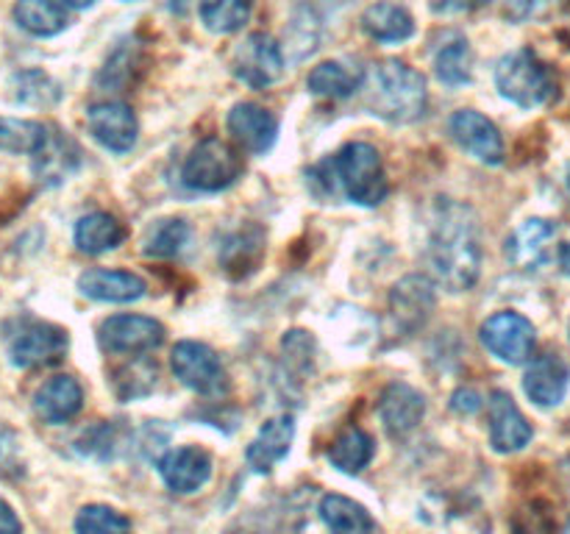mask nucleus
<instances>
[{"label": "nucleus", "mask_w": 570, "mask_h": 534, "mask_svg": "<svg viewBox=\"0 0 570 534\" xmlns=\"http://www.w3.org/2000/svg\"><path fill=\"white\" fill-rule=\"evenodd\" d=\"M429 265L451 293H468L482 273V237L471 206L449 200L438 209L429 239Z\"/></svg>", "instance_id": "nucleus-1"}, {"label": "nucleus", "mask_w": 570, "mask_h": 534, "mask_svg": "<svg viewBox=\"0 0 570 534\" xmlns=\"http://www.w3.org/2000/svg\"><path fill=\"white\" fill-rule=\"evenodd\" d=\"M365 106L387 122H415L426 111V78L399 59L382 61L367 78Z\"/></svg>", "instance_id": "nucleus-2"}, {"label": "nucleus", "mask_w": 570, "mask_h": 534, "mask_svg": "<svg viewBox=\"0 0 570 534\" xmlns=\"http://www.w3.org/2000/svg\"><path fill=\"white\" fill-rule=\"evenodd\" d=\"M495 87L521 109H534L554 98L557 78L532 50H515L495 67Z\"/></svg>", "instance_id": "nucleus-3"}, {"label": "nucleus", "mask_w": 570, "mask_h": 534, "mask_svg": "<svg viewBox=\"0 0 570 534\" xmlns=\"http://www.w3.org/2000/svg\"><path fill=\"white\" fill-rule=\"evenodd\" d=\"M340 187L354 204L379 206L387 198V178H384L382 156L373 145L351 142L334 156Z\"/></svg>", "instance_id": "nucleus-4"}, {"label": "nucleus", "mask_w": 570, "mask_h": 534, "mask_svg": "<svg viewBox=\"0 0 570 534\" xmlns=\"http://www.w3.org/2000/svg\"><path fill=\"white\" fill-rule=\"evenodd\" d=\"M243 176V159L232 145L209 137L193 148L181 167V178L195 192H220Z\"/></svg>", "instance_id": "nucleus-5"}, {"label": "nucleus", "mask_w": 570, "mask_h": 534, "mask_svg": "<svg viewBox=\"0 0 570 534\" xmlns=\"http://www.w3.org/2000/svg\"><path fill=\"white\" fill-rule=\"evenodd\" d=\"M170 367L176 373L178 382L184 387H189L193 393L200 395H220L226 393L228 378L226 367L220 365L215 350L204 343H193V339H184L173 348L170 354Z\"/></svg>", "instance_id": "nucleus-6"}, {"label": "nucleus", "mask_w": 570, "mask_h": 534, "mask_svg": "<svg viewBox=\"0 0 570 534\" xmlns=\"http://www.w3.org/2000/svg\"><path fill=\"white\" fill-rule=\"evenodd\" d=\"M232 70L248 87L265 89L284 76V53L273 37L250 33L234 50Z\"/></svg>", "instance_id": "nucleus-7"}, {"label": "nucleus", "mask_w": 570, "mask_h": 534, "mask_svg": "<svg viewBox=\"0 0 570 534\" xmlns=\"http://www.w3.org/2000/svg\"><path fill=\"white\" fill-rule=\"evenodd\" d=\"M482 343L501 362L523 365L534 354V326L518 312H499L482 326Z\"/></svg>", "instance_id": "nucleus-8"}, {"label": "nucleus", "mask_w": 570, "mask_h": 534, "mask_svg": "<svg viewBox=\"0 0 570 534\" xmlns=\"http://www.w3.org/2000/svg\"><path fill=\"white\" fill-rule=\"evenodd\" d=\"M67 334L50 323H31L9 339V362L20 370L56 365L67 354Z\"/></svg>", "instance_id": "nucleus-9"}, {"label": "nucleus", "mask_w": 570, "mask_h": 534, "mask_svg": "<svg viewBox=\"0 0 570 534\" xmlns=\"http://www.w3.org/2000/svg\"><path fill=\"white\" fill-rule=\"evenodd\" d=\"M100 345L111 354H145L159 348L165 339V326L154 317L115 315L100 323Z\"/></svg>", "instance_id": "nucleus-10"}, {"label": "nucleus", "mask_w": 570, "mask_h": 534, "mask_svg": "<svg viewBox=\"0 0 570 534\" xmlns=\"http://www.w3.org/2000/svg\"><path fill=\"white\" fill-rule=\"evenodd\" d=\"M87 126L89 134L111 154H128L137 145V117L126 103L106 100V103L89 106Z\"/></svg>", "instance_id": "nucleus-11"}, {"label": "nucleus", "mask_w": 570, "mask_h": 534, "mask_svg": "<svg viewBox=\"0 0 570 534\" xmlns=\"http://www.w3.org/2000/svg\"><path fill=\"white\" fill-rule=\"evenodd\" d=\"M451 137L462 145L471 156L484 165H501L504 161V139L493 120L473 109H462L449 122Z\"/></svg>", "instance_id": "nucleus-12"}, {"label": "nucleus", "mask_w": 570, "mask_h": 534, "mask_svg": "<svg viewBox=\"0 0 570 534\" xmlns=\"http://www.w3.org/2000/svg\"><path fill=\"white\" fill-rule=\"evenodd\" d=\"M529 439H532V426L523 417V412L518 409L510 393L495 389L490 395V443H493V448L499 454H512V451L527 448Z\"/></svg>", "instance_id": "nucleus-13"}, {"label": "nucleus", "mask_w": 570, "mask_h": 534, "mask_svg": "<svg viewBox=\"0 0 570 534\" xmlns=\"http://www.w3.org/2000/svg\"><path fill=\"white\" fill-rule=\"evenodd\" d=\"M423 415H426V398L415 387L404 382H393L390 387H384L382 398H379V417L393 437H406L410 432H415Z\"/></svg>", "instance_id": "nucleus-14"}, {"label": "nucleus", "mask_w": 570, "mask_h": 534, "mask_svg": "<svg viewBox=\"0 0 570 534\" xmlns=\"http://www.w3.org/2000/svg\"><path fill=\"white\" fill-rule=\"evenodd\" d=\"M434 309V287L423 276H406L390 293V312L401 332H415Z\"/></svg>", "instance_id": "nucleus-15"}, {"label": "nucleus", "mask_w": 570, "mask_h": 534, "mask_svg": "<svg viewBox=\"0 0 570 534\" xmlns=\"http://www.w3.org/2000/svg\"><path fill=\"white\" fill-rule=\"evenodd\" d=\"M228 131H232L234 142L248 154H265L273 148L278 137L276 117L267 109L256 103H237L228 115Z\"/></svg>", "instance_id": "nucleus-16"}, {"label": "nucleus", "mask_w": 570, "mask_h": 534, "mask_svg": "<svg viewBox=\"0 0 570 534\" xmlns=\"http://www.w3.org/2000/svg\"><path fill=\"white\" fill-rule=\"evenodd\" d=\"M159 473L167 487L178 495H189L204 487L212 476V459L204 448H176L159 459Z\"/></svg>", "instance_id": "nucleus-17"}, {"label": "nucleus", "mask_w": 570, "mask_h": 534, "mask_svg": "<svg viewBox=\"0 0 570 534\" xmlns=\"http://www.w3.org/2000/svg\"><path fill=\"white\" fill-rule=\"evenodd\" d=\"M78 289L81 295L92 300H104V304H131L148 293V284L128 270H104V267H92V270L81 273L78 278Z\"/></svg>", "instance_id": "nucleus-18"}, {"label": "nucleus", "mask_w": 570, "mask_h": 534, "mask_svg": "<svg viewBox=\"0 0 570 534\" xmlns=\"http://www.w3.org/2000/svg\"><path fill=\"white\" fill-rule=\"evenodd\" d=\"M83 406V389L72 376H53L33 393V412L42 423L59 426L72 421Z\"/></svg>", "instance_id": "nucleus-19"}, {"label": "nucleus", "mask_w": 570, "mask_h": 534, "mask_svg": "<svg viewBox=\"0 0 570 534\" xmlns=\"http://www.w3.org/2000/svg\"><path fill=\"white\" fill-rule=\"evenodd\" d=\"M295 437V421L289 415L271 417L265 426L256 432V437L250 439L248 451H245V459L254 473H271L273 465L284 459L289 454V445Z\"/></svg>", "instance_id": "nucleus-20"}, {"label": "nucleus", "mask_w": 570, "mask_h": 534, "mask_svg": "<svg viewBox=\"0 0 570 534\" xmlns=\"http://www.w3.org/2000/svg\"><path fill=\"white\" fill-rule=\"evenodd\" d=\"M570 382V370L566 362L557 354H543L529 365L527 376H523V389H527L529 398L538 406H560L566 400Z\"/></svg>", "instance_id": "nucleus-21"}, {"label": "nucleus", "mask_w": 570, "mask_h": 534, "mask_svg": "<svg viewBox=\"0 0 570 534\" xmlns=\"http://www.w3.org/2000/svg\"><path fill=\"white\" fill-rule=\"evenodd\" d=\"M557 237V226L543 217H532L523 222L510 239H507V259L518 267V270H538L549 256L551 239Z\"/></svg>", "instance_id": "nucleus-22"}, {"label": "nucleus", "mask_w": 570, "mask_h": 534, "mask_svg": "<svg viewBox=\"0 0 570 534\" xmlns=\"http://www.w3.org/2000/svg\"><path fill=\"white\" fill-rule=\"evenodd\" d=\"M78 167V148L59 131H50L48 139H45L42 148L33 154V176L39 178L48 187H56V184L65 181L72 170Z\"/></svg>", "instance_id": "nucleus-23"}, {"label": "nucleus", "mask_w": 570, "mask_h": 534, "mask_svg": "<svg viewBox=\"0 0 570 534\" xmlns=\"http://www.w3.org/2000/svg\"><path fill=\"white\" fill-rule=\"evenodd\" d=\"M126 231H122L120 222L115 220L106 211H92V215H83L81 220L76 222V231H72V239H76V248L87 256L106 254V250H115L117 245L122 243Z\"/></svg>", "instance_id": "nucleus-24"}, {"label": "nucleus", "mask_w": 570, "mask_h": 534, "mask_svg": "<svg viewBox=\"0 0 570 534\" xmlns=\"http://www.w3.org/2000/svg\"><path fill=\"white\" fill-rule=\"evenodd\" d=\"M362 28L376 42H404L415 33V20L404 6L395 3H373L362 14Z\"/></svg>", "instance_id": "nucleus-25"}, {"label": "nucleus", "mask_w": 570, "mask_h": 534, "mask_svg": "<svg viewBox=\"0 0 570 534\" xmlns=\"http://www.w3.org/2000/svg\"><path fill=\"white\" fill-rule=\"evenodd\" d=\"M362 83H365V72L343 61H323L306 78L309 92L321 98H348L356 89H362Z\"/></svg>", "instance_id": "nucleus-26"}, {"label": "nucleus", "mask_w": 570, "mask_h": 534, "mask_svg": "<svg viewBox=\"0 0 570 534\" xmlns=\"http://www.w3.org/2000/svg\"><path fill=\"white\" fill-rule=\"evenodd\" d=\"M14 22L31 37H56L67 28L65 3H56V0H17Z\"/></svg>", "instance_id": "nucleus-27"}, {"label": "nucleus", "mask_w": 570, "mask_h": 534, "mask_svg": "<svg viewBox=\"0 0 570 534\" xmlns=\"http://www.w3.org/2000/svg\"><path fill=\"white\" fill-rule=\"evenodd\" d=\"M317 512H321V521L334 532H376V521L371 517V512L345 495H323Z\"/></svg>", "instance_id": "nucleus-28"}, {"label": "nucleus", "mask_w": 570, "mask_h": 534, "mask_svg": "<svg viewBox=\"0 0 570 534\" xmlns=\"http://www.w3.org/2000/svg\"><path fill=\"white\" fill-rule=\"evenodd\" d=\"M373 439L362 428H345L328 448V462L343 473H360L373 459Z\"/></svg>", "instance_id": "nucleus-29"}, {"label": "nucleus", "mask_w": 570, "mask_h": 534, "mask_svg": "<svg viewBox=\"0 0 570 534\" xmlns=\"http://www.w3.org/2000/svg\"><path fill=\"white\" fill-rule=\"evenodd\" d=\"M48 139V128L33 120L0 117V150L14 156H33Z\"/></svg>", "instance_id": "nucleus-30"}, {"label": "nucleus", "mask_w": 570, "mask_h": 534, "mask_svg": "<svg viewBox=\"0 0 570 534\" xmlns=\"http://www.w3.org/2000/svg\"><path fill=\"white\" fill-rule=\"evenodd\" d=\"M11 98L22 106H37V109H48V106L59 103L61 89L48 72L42 70H22L11 78Z\"/></svg>", "instance_id": "nucleus-31"}, {"label": "nucleus", "mask_w": 570, "mask_h": 534, "mask_svg": "<svg viewBox=\"0 0 570 534\" xmlns=\"http://www.w3.org/2000/svg\"><path fill=\"white\" fill-rule=\"evenodd\" d=\"M262 248H265V234L254 226L243 228V231H237L226 245H223V267H226L228 273H237V276L250 273L256 267V261H259Z\"/></svg>", "instance_id": "nucleus-32"}, {"label": "nucleus", "mask_w": 570, "mask_h": 534, "mask_svg": "<svg viewBox=\"0 0 570 534\" xmlns=\"http://www.w3.org/2000/svg\"><path fill=\"white\" fill-rule=\"evenodd\" d=\"M254 0H200V20L215 33H234L248 22Z\"/></svg>", "instance_id": "nucleus-33"}, {"label": "nucleus", "mask_w": 570, "mask_h": 534, "mask_svg": "<svg viewBox=\"0 0 570 534\" xmlns=\"http://www.w3.org/2000/svg\"><path fill=\"white\" fill-rule=\"evenodd\" d=\"M471 48H468V42H462V39L445 44V48L434 56V72H438L440 81L449 83V87L471 83Z\"/></svg>", "instance_id": "nucleus-34"}, {"label": "nucleus", "mask_w": 570, "mask_h": 534, "mask_svg": "<svg viewBox=\"0 0 570 534\" xmlns=\"http://www.w3.org/2000/svg\"><path fill=\"white\" fill-rule=\"evenodd\" d=\"M187 239H189L187 222L161 220L150 228L148 239H145V256H154V259H170V256L181 254Z\"/></svg>", "instance_id": "nucleus-35"}, {"label": "nucleus", "mask_w": 570, "mask_h": 534, "mask_svg": "<svg viewBox=\"0 0 570 534\" xmlns=\"http://www.w3.org/2000/svg\"><path fill=\"white\" fill-rule=\"evenodd\" d=\"M76 532H128L131 521L111 506L89 504L76 515Z\"/></svg>", "instance_id": "nucleus-36"}, {"label": "nucleus", "mask_w": 570, "mask_h": 534, "mask_svg": "<svg viewBox=\"0 0 570 534\" xmlns=\"http://www.w3.org/2000/svg\"><path fill=\"white\" fill-rule=\"evenodd\" d=\"M26 473V462H22L20 439L9 426L0 423V476L20 478Z\"/></svg>", "instance_id": "nucleus-37"}, {"label": "nucleus", "mask_w": 570, "mask_h": 534, "mask_svg": "<svg viewBox=\"0 0 570 534\" xmlns=\"http://www.w3.org/2000/svg\"><path fill=\"white\" fill-rule=\"evenodd\" d=\"M284 354L289 356V362H295L301 367H309V359H312V339L306 337L304 332H289L287 337H284Z\"/></svg>", "instance_id": "nucleus-38"}, {"label": "nucleus", "mask_w": 570, "mask_h": 534, "mask_svg": "<svg viewBox=\"0 0 570 534\" xmlns=\"http://www.w3.org/2000/svg\"><path fill=\"white\" fill-rule=\"evenodd\" d=\"M451 406H454V412H460V415H473V412L482 409V398H479L476 389H456L454 398H451Z\"/></svg>", "instance_id": "nucleus-39"}, {"label": "nucleus", "mask_w": 570, "mask_h": 534, "mask_svg": "<svg viewBox=\"0 0 570 534\" xmlns=\"http://www.w3.org/2000/svg\"><path fill=\"white\" fill-rule=\"evenodd\" d=\"M490 3V0H432L434 11H443V14H456V11H471L476 6Z\"/></svg>", "instance_id": "nucleus-40"}, {"label": "nucleus", "mask_w": 570, "mask_h": 534, "mask_svg": "<svg viewBox=\"0 0 570 534\" xmlns=\"http://www.w3.org/2000/svg\"><path fill=\"white\" fill-rule=\"evenodd\" d=\"M0 532H6V534H14V532H22V523H20V517L14 515V510H11L9 504H6L3 498H0Z\"/></svg>", "instance_id": "nucleus-41"}, {"label": "nucleus", "mask_w": 570, "mask_h": 534, "mask_svg": "<svg viewBox=\"0 0 570 534\" xmlns=\"http://www.w3.org/2000/svg\"><path fill=\"white\" fill-rule=\"evenodd\" d=\"M61 3L67 6V9H76V11H83L89 9V6L95 3V0H61Z\"/></svg>", "instance_id": "nucleus-42"}, {"label": "nucleus", "mask_w": 570, "mask_h": 534, "mask_svg": "<svg viewBox=\"0 0 570 534\" xmlns=\"http://www.w3.org/2000/svg\"><path fill=\"white\" fill-rule=\"evenodd\" d=\"M560 261H562V270H566L568 276H570V243L566 245V248H562V256H560Z\"/></svg>", "instance_id": "nucleus-43"}, {"label": "nucleus", "mask_w": 570, "mask_h": 534, "mask_svg": "<svg viewBox=\"0 0 570 534\" xmlns=\"http://www.w3.org/2000/svg\"><path fill=\"white\" fill-rule=\"evenodd\" d=\"M334 3H348V0H334Z\"/></svg>", "instance_id": "nucleus-44"}, {"label": "nucleus", "mask_w": 570, "mask_h": 534, "mask_svg": "<svg viewBox=\"0 0 570 534\" xmlns=\"http://www.w3.org/2000/svg\"><path fill=\"white\" fill-rule=\"evenodd\" d=\"M568 187H570V172H568Z\"/></svg>", "instance_id": "nucleus-45"}, {"label": "nucleus", "mask_w": 570, "mask_h": 534, "mask_svg": "<svg viewBox=\"0 0 570 534\" xmlns=\"http://www.w3.org/2000/svg\"><path fill=\"white\" fill-rule=\"evenodd\" d=\"M568 528H570V523H568Z\"/></svg>", "instance_id": "nucleus-46"}, {"label": "nucleus", "mask_w": 570, "mask_h": 534, "mask_svg": "<svg viewBox=\"0 0 570 534\" xmlns=\"http://www.w3.org/2000/svg\"><path fill=\"white\" fill-rule=\"evenodd\" d=\"M568 332H570V326H568Z\"/></svg>", "instance_id": "nucleus-47"}]
</instances>
